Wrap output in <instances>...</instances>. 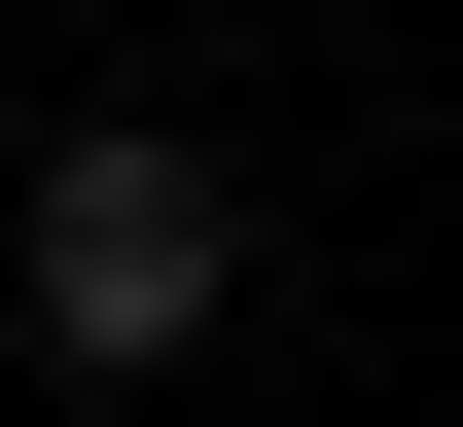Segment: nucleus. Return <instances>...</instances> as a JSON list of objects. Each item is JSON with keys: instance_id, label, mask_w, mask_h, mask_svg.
<instances>
[{"instance_id": "1", "label": "nucleus", "mask_w": 463, "mask_h": 427, "mask_svg": "<svg viewBox=\"0 0 463 427\" xmlns=\"http://www.w3.org/2000/svg\"><path fill=\"white\" fill-rule=\"evenodd\" d=\"M214 285H250V214H214V143H36V357H214Z\"/></svg>"}]
</instances>
